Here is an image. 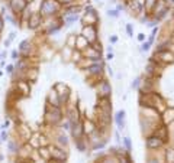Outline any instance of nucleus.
Wrapping results in <instances>:
<instances>
[{"label": "nucleus", "instance_id": "f257e3e1", "mask_svg": "<svg viewBox=\"0 0 174 163\" xmlns=\"http://www.w3.org/2000/svg\"><path fill=\"white\" fill-rule=\"evenodd\" d=\"M60 7H61V4L55 0H42L39 13L44 17H51V16H54L60 12Z\"/></svg>", "mask_w": 174, "mask_h": 163}, {"label": "nucleus", "instance_id": "f03ea898", "mask_svg": "<svg viewBox=\"0 0 174 163\" xmlns=\"http://www.w3.org/2000/svg\"><path fill=\"white\" fill-rule=\"evenodd\" d=\"M62 120V113L60 110V107H48L45 111V123L49 126H55Z\"/></svg>", "mask_w": 174, "mask_h": 163}, {"label": "nucleus", "instance_id": "7ed1b4c3", "mask_svg": "<svg viewBox=\"0 0 174 163\" xmlns=\"http://www.w3.org/2000/svg\"><path fill=\"white\" fill-rule=\"evenodd\" d=\"M96 89H97V95H99V98L110 97V94H112V85H110V82L107 81V80H105V78H102L100 81L97 82Z\"/></svg>", "mask_w": 174, "mask_h": 163}, {"label": "nucleus", "instance_id": "20e7f679", "mask_svg": "<svg viewBox=\"0 0 174 163\" xmlns=\"http://www.w3.org/2000/svg\"><path fill=\"white\" fill-rule=\"evenodd\" d=\"M9 6L15 15H22V12L28 9V0H9Z\"/></svg>", "mask_w": 174, "mask_h": 163}, {"label": "nucleus", "instance_id": "39448f33", "mask_svg": "<svg viewBox=\"0 0 174 163\" xmlns=\"http://www.w3.org/2000/svg\"><path fill=\"white\" fill-rule=\"evenodd\" d=\"M155 59H157V62H163V64H173V62H174V53L170 51V49L160 51V52H155Z\"/></svg>", "mask_w": 174, "mask_h": 163}, {"label": "nucleus", "instance_id": "423d86ee", "mask_svg": "<svg viewBox=\"0 0 174 163\" xmlns=\"http://www.w3.org/2000/svg\"><path fill=\"white\" fill-rule=\"evenodd\" d=\"M48 147H49L51 159L64 160V162H65V159H67V152H65L62 147H60V146H51V144H48Z\"/></svg>", "mask_w": 174, "mask_h": 163}, {"label": "nucleus", "instance_id": "0eeeda50", "mask_svg": "<svg viewBox=\"0 0 174 163\" xmlns=\"http://www.w3.org/2000/svg\"><path fill=\"white\" fill-rule=\"evenodd\" d=\"M81 22L84 26H96L97 22H99V16H97V12L93 9L90 12H86L84 16L81 17Z\"/></svg>", "mask_w": 174, "mask_h": 163}, {"label": "nucleus", "instance_id": "6e6552de", "mask_svg": "<svg viewBox=\"0 0 174 163\" xmlns=\"http://www.w3.org/2000/svg\"><path fill=\"white\" fill-rule=\"evenodd\" d=\"M42 20H44V16L39 12H32L26 23H28V28H29V29H38V28L41 26Z\"/></svg>", "mask_w": 174, "mask_h": 163}, {"label": "nucleus", "instance_id": "1a4fd4ad", "mask_svg": "<svg viewBox=\"0 0 174 163\" xmlns=\"http://www.w3.org/2000/svg\"><path fill=\"white\" fill-rule=\"evenodd\" d=\"M81 35L90 42V45L91 43H96L97 42V28L96 26H84Z\"/></svg>", "mask_w": 174, "mask_h": 163}, {"label": "nucleus", "instance_id": "9d476101", "mask_svg": "<svg viewBox=\"0 0 174 163\" xmlns=\"http://www.w3.org/2000/svg\"><path fill=\"white\" fill-rule=\"evenodd\" d=\"M163 144H164V141H163L160 137H157L155 134H151V136L147 137V147H148L149 150H157V149H160Z\"/></svg>", "mask_w": 174, "mask_h": 163}, {"label": "nucleus", "instance_id": "9b49d317", "mask_svg": "<svg viewBox=\"0 0 174 163\" xmlns=\"http://www.w3.org/2000/svg\"><path fill=\"white\" fill-rule=\"evenodd\" d=\"M152 134H155L157 137H160V139H161L164 143L168 140V128L166 127V124H161L160 127H155Z\"/></svg>", "mask_w": 174, "mask_h": 163}, {"label": "nucleus", "instance_id": "f8f14e48", "mask_svg": "<svg viewBox=\"0 0 174 163\" xmlns=\"http://www.w3.org/2000/svg\"><path fill=\"white\" fill-rule=\"evenodd\" d=\"M70 130H71V134H73L74 139H80V137H83V134H84L83 123H80V121L71 124V128H70Z\"/></svg>", "mask_w": 174, "mask_h": 163}, {"label": "nucleus", "instance_id": "ddd939ff", "mask_svg": "<svg viewBox=\"0 0 174 163\" xmlns=\"http://www.w3.org/2000/svg\"><path fill=\"white\" fill-rule=\"evenodd\" d=\"M46 103H48V105H51V107H60V105H61V103H60V97H58V92H57L55 89H52V91L48 94Z\"/></svg>", "mask_w": 174, "mask_h": 163}, {"label": "nucleus", "instance_id": "4468645a", "mask_svg": "<svg viewBox=\"0 0 174 163\" xmlns=\"http://www.w3.org/2000/svg\"><path fill=\"white\" fill-rule=\"evenodd\" d=\"M97 104H99V108H100V110L107 111V113H112V103H110V97H103V98H99Z\"/></svg>", "mask_w": 174, "mask_h": 163}, {"label": "nucleus", "instance_id": "2eb2a0df", "mask_svg": "<svg viewBox=\"0 0 174 163\" xmlns=\"http://www.w3.org/2000/svg\"><path fill=\"white\" fill-rule=\"evenodd\" d=\"M16 89L22 94V95H28L31 92V87H29V81L22 80V81L16 82Z\"/></svg>", "mask_w": 174, "mask_h": 163}, {"label": "nucleus", "instance_id": "dca6fc26", "mask_svg": "<svg viewBox=\"0 0 174 163\" xmlns=\"http://www.w3.org/2000/svg\"><path fill=\"white\" fill-rule=\"evenodd\" d=\"M31 48H32V43L28 41V39H25V41L20 42V45H19V52L23 55V58H28V56H29Z\"/></svg>", "mask_w": 174, "mask_h": 163}, {"label": "nucleus", "instance_id": "f3484780", "mask_svg": "<svg viewBox=\"0 0 174 163\" xmlns=\"http://www.w3.org/2000/svg\"><path fill=\"white\" fill-rule=\"evenodd\" d=\"M163 124H171V123L174 121V108H166V111L163 113Z\"/></svg>", "mask_w": 174, "mask_h": 163}, {"label": "nucleus", "instance_id": "a211bd4d", "mask_svg": "<svg viewBox=\"0 0 174 163\" xmlns=\"http://www.w3.org/2000/svg\"><path fill=\"white\" fill-rule=\"evenodd\" d=\"M77 19H79V15L77 13H64V16H62V22L65 23V26H71L73 23H76L77 22Z\"/></svg>", "mask_w": 174, "mask_h": 163}, {"label": "nucleus", "instance_id": "6ab92c4d", "mask_svg": "<svg viewBox=\"0 0 174 163\" xmlns=\"http://www.w3.org/2000/svg\"><path fill=\"white\" fill-rule=\"evenodd\" d=\"M88 46H90V42L87 41L83 35L77 36V39H76V49H77V51H84Z\"/></svg>", "mask_w": 174, "mask_h": 163}, {"label": "nucleus", "instance_id": "aec40b11", "mask_svg": "<svg viewBox=\"0 0 174 163\" xmlns=\"http://www.w3.org/2000/svg\"><path fill=\"white\" fill-rule=\"evenodd\" d=\"M38 75H39V71H38V68H28L26 69V81H32L35 82L38 80Z\"/></svg>", "mask_w": 174, "mask_h": 163}, {"label": "nucleus", "instance_id": "412c9836", "mask_svg": "<svg viewBox=\"0 0 174 163\" xmlns=\"http://www.w3.org/2000/svg\"><path fill=\"white\" fill-rule=\"evenodd\" d=\"M83 128H84V133L86 134H93L96 130H97V127H96V124L91 121V120H84L83 121Z\"/></svg>", "mask_w": 174, "mask_h": 163}, {"label": "nucleus", "instance_id": "4be33fe9", "mask_svg": "<svg viewBox=\"0 0 174 163\" xmlns=\"http://www.w3.org/2000/svg\"><path fill=\"white\" fill-rule=\"evenodd\" d=\"M115 121H116L118 127H119L121 130L125 128V111H123V110H121V111L116 113V116H115Z\"/></svg>", "mask_w": 174, "mask_h": 163}, {"label": "nucleus", "instance_id": "5701e85b", "mask_svg": "<svg viewBox=\"0 0 174 163\" xmlns=\"http://www.w3.org/2000/svg\"><path fill=\"white\" fill-rule=\"evenodd\" d=\"M39 156L42 157L44 160H51V153H49V147H48V144L39 147Z\"/></svg>", "mask_w": 174, "mask_h": 163}, {"label": "nucleus", "instance_id": "b1692460", "mask_svg": "<svg viewBox=\"0 0 174 163\" xmlns=\"http://www.w3.org/2000/svg\"><path fill=\"white\" fill-rule=\"evenodd\" d=\"M157 1H158V0H144V7H145V10H147L148 13H151V12L154 10Z\"/></svg>", "mask_w": 174, "mask_h": 163}, {"label": "nucleus", "instance_id": "393cba45", "mask_svg": "<svg viewBox=\"0 0 174 163\" xmlns=\"http://www.w3.org/2000/svg\"><path fill=\"white\" fill-rule=\"evenodd\" d=\"M145 69H147V74H148V75L151 77V75H154V74H155V69H157V64H155L154 61H149Z\"/></svg>", "mask_w": 174, "mask_h": 163}, {"label": "nucleus", "instance_id": "a878e982", "mask_svg": "<svg viewBox=\"0 0 174 163\" xmlns=\"http://www.w3.org/2000/svg\"><path fill=\"white\" fill-rule=\"evenodd\" d=\"M166 162L174 163V149H171V147L166 150Z\"/></svg>", "mask_w": 174, "mask_h": 163}, {"label": "nucleus", "instance_id": "bb28decb", "mask_svg": "<svg viewBox=\"0 0 174 163\" xmlns=\"http://www.w3.org/2000/svg\"><path fill=\"white\" fill-rule=\"evenodd\" d=\"M7 146H9V150H10L12 153H18V152H19V146H18V141H13V140H9V143H7Z\"/></svg>", "mask_w": 174, "mask_h": 163}, {"label": "nucleus", "instance_id": "cd10ccee", "mask_svg": "<svg viewBox=\"0 0 174 163\" xmlns=\"http://www.w3.org/2000/svg\"><path fill=\"white\" fill-rule=\"evenodd\" d=\"M57 141L61 144V146H67L68 144V137L65 134H58L57 136Z\"/></svg>", "mask_w": 174, "mask_h": 163}, {"label": "nucleus", "instance_id": "c85d7f7f", "mask_svg": "<svg viewBox=\"0 0 174 163\" xmlns=\"http://www.w3.org/2000/svg\"><path fill=\"white\" fill-rule=\"evenodd\" d=\"M76 39H77L76 35H70L68 39H67V42H65V45H67L68 48H76Z\"/></svg>", "mask_w": 174, "mask_h": 163}, {"label": "nucleus", "instance_id": "c756f323", "mask_svg": "<svg viewBox=\"0 0 174 163\" xmlns=\"http://www.w3.org/2000/svg\"><path fill=\"white\" fill-rule=\"evenodd\" d=\"M55 1H58V3L61 4V6H65V7L74 3V0H55Z\"/></svg>", "mask_w": 174, "mask_h": 163}, {"label": "nucleus", "instance_id": "7c9ffc66", "mask_svg": "<svg viewBox=\"0 0 174 163\" xmlns=\"http://www.w3.org/2000/svg\"><path fill=\"white\" fill-rule=\"evenodd\" d=\"M107 16H112V17H118L119 16V10L118 9H112L107 12Z\"/></svg>", "mask_w": 174, "mask_h": 163}, {"label": "nucleus", "instance_id": "2f4dec72", "mask_svg": "<svg viewBox=\"0 0 174 163\" xmlns=\"http://www.w3.org/2000/svg\"><path fill=\"white\" fill-rule=\"evenodd\" d=\"M123 143H125V146H126V150L130 152V150H132V146H130V139L129 137H125V139H123Z\"/></svg>", "mask_w": 174, "mask_h": 163}, {"label": "nucleus", "instance_id": "473e14b6", "mask_svg": "<svg viewBox=\"0 0 174 163\" xmlns=\"http://www.w3.org/2000/svg\"><path fill=\"white\" fill-rule=\"evenodd\" d=\"M6 20H10V22H12V25H15V26L18 25V22H16V19H15L13 16H10V15H6Z\"/></svg>", "mask_w": 174, "mask_h": 163}, {"label": "nucleus", "instance_id": "72a5a7b5", "mask_svg": "<svg viewBox=\"0 0 174 163\" xmlns=\"http://www.w3.org/2000/svg\"><path fill=\"white\" fill-rule=\"evenodd\" d=\"M126 32H128V36H130V38L133 36V32H132V25H130V23L126 25Z\"/></svg>", "mask_w": 174, "mask_h": 163}, {"label": "nucleus", "instance_id": "f704fd0d", "mask_svg": "<svg viewBox=\"0 0 174 163\" xmlns=\"http://www.w3.org/2000/svg\"><path fill=\"white\" fill-rule=\"evenodd\" d=\"M149 46H151V43H149V42H144V43H142V46H141V51H148V49H149Z\"/></svg>", "mask_w": 174, "mask_h": 163}, {"label": "nucleus", "instance_id": "c9c22d12", "mask_svg": "<svg viewBox=\"0 0 174 163\" xmlns=\"http://www.w3.org/2000/svg\"><path fill=\"white\" fill-rule=\"evenodd\" d=\"M139 84H141V78H136L135 81L132 82V88H138V87H139Z\"/></svg>", "mask_w": 174, "mask_h": 163}, {"label": "nucleus", "instance_id": "e433bc0d", "mask_svg": "<svg viewBox=\"0 0 174 163\" xmlns=\"http://www.w3.org/2000/svg\"><path fill=\"white\" fill-rule=\"evenodd\" d=\"M13 71H15V67H13V65H7L6 72H7V74H13Z\"/></svg>", "mask_w": 174, "mask_h": 163}, {"label": "nucleus", "instance_id": "4c0bfd02", "mask_svg": "<svg viewBox=\"0 0 174 163\" xmlns=\"http://www.w3.org/2000/svg\"><path fill=\"white\" fill-rule=\"evenodd\" d=\"M81 55V51H77V56H80ZM73 59L74 61H80V59H83V58H76V52L73 53Z\"/></svg>", "mask_w": 174, "mask_h": 163}, {"label": "nucleus", "instance_id": "58836bf2", "mask_svg": "<svg viewBox=\"0 0 174 163\" xmlns=\"http://www.w3.org/2000/svg\"><path fill=\"white\" fill-rule=\"evenodd\" d=\"M20 163H35V160H34V159H31V157H25V159H23Z\"/></svg>", "mask_w": 174, "mask_h": 163}, {"label": "nucleus", "instance_id": "ea45409f", "mask_svg": "<svg viewBox=\"0 0 174 163\" xmlns=\"http://www.w3.org/2000/svg\"><path fill=\"white\" fill-rule=\"evenodd\" d=\"M138 41L144 42V41H145V35H144V33H139V35H138Z\"/></svg>", "mask_w": 174, "mask_h": 163}, {"label": "nucleus", "instance_id": "a19ab883", "mask_svg": "<svg viewBox=\"0 0 174 163\" xmlns=\"http://www.w3.org/2000/svg\"><path fill=\"white\" fill-rule=\"evenodd\" d=\"M12 59H18V51H13L12 52Z\"/></svg>", "mask_w": 174, "mask_h": 163}, {"label": "nucleus", "instance_id": "79ce46f5", "mask_svg": "<svg viewBox=\"0 0 174 163\" xmlns=\"http://www.w3.org/2000/svg\"><path fill=\"white\" fill-rule=\"evenodd\" d=\"M0 139H1V140H7V133H4V131H3V133H1V136H0Z\"/></svg>", "mask_w": 174, "mask_h": 163}, {"label": "nucleus", "instance_id": "37998d69", "mask_svg": "<svg viewBox=\"0 0 174 163\" xmlns=\"http://www.w3.org/2000/svg\"><path fill=\"white\" fill-rule=\"evenodd\" d=\"M49 163H65V162H64V160H55V159H51Z\"/></svg>", "mask_w": 174, "mask_h": 163}, {"label": "nucleus", "instance_id": "c03bdc74", "mask_svg": "<svg viewBox=\"0 0 174 163\" xmlns=\"http://www.w3.org/2000/svg\"><path fill=\"white\" fill-rule=\"evenodd\" d=\"M109 41L112 42V43H115V42L118 41V38H116V36H110V39H109Z\"/></svg>", "mask_w": 174, "mask_h": 163}, {"label": "nucleus", "instance_id": "a18cd8bd", "mask_svg": "<svg viewBox=\"0 0 174 163\" xmlns=\"http://www.w3.org/2000/svg\"><path fill=\"white\" fill-rule=\"evenodd\" d=\"M148 163H158V160H157V159H149Z\"/></svg>", "mask_w": 174, "mask_h": 163}, {"label": "nucleus", "instance_id": "49530a36", "mask_svg": "<svg viewBox=\"0 0 174 163\" xmlns=\"http://www.w3.org/2000/svg\"><path fill=\"white\" fill-rule=\"evenodd\" d=\"M112 58H113V53L109 52V53H107V59H112Z\"/></svg>", "mask_w": 174, "mask_h": 163}, {"label": "nucleus", "instance_id": "de8ad7c7", "mask_svg": "<svg viewBox=\"0 0 174 163\" xmlns=\"http://www.w3.org/2000/svg\"><path fill=\"white\" fill-rule=\"evenodd\" d=\"M1 29H3V19L0 17V32H1Z\"/></svg>", "mask_w": 174, "mask_h": 163}, {"label": "nucleus", "instance_id": "09e8293b", "mask_svg": "<svg viewBox=\"0 0 174 163\" xmlns=\"http://www.w3.org/2000/svg\"><path fill=\"white\" fill-rule=\"evenodd\" d=\"M7 1H9V0H7Z\"/></svg>", "mask_w": 174, "mask_h": 163}]
</instances>
